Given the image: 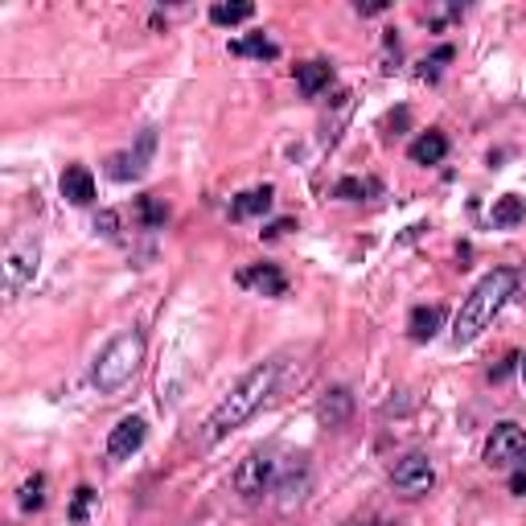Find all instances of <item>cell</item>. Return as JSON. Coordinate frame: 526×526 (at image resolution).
Wrapping results in <instances>:
<instances>
[{
    "instance_id": "obj_1",
    "label": "cell",
    "mask_w": 526,
    "mask_h": 526,
    "mask_svg": "<svg viewBox=\"0 0 526 526\" xmlns=\"http://www.w3.org/2000/svg\"><path fill=\"white\" fill-rule=\"evenodd\" d=\"M276 378H279V362H263V366L247 370V374L238 378L226 394H222L218 407L210 411L205 432H202V444H218V440H226L235 427H243L247 419L268 403V394L276 391Z\"/></svg>"
},
{
    "instance_id": "obj_2",
    "label": "cell",
    "mask_w": 526,
    "mask_h": 526,
    "mask_svg": "<svg viewBox=\"0 0 526 526\" xmlns=\"http://www.w3.org/2000/svg\"><path fill=\"white\" fill-rule=\"evenodd\" d=\"M518 288V271L514 268H493L489 276H481L473 284V292L465 296L457 312V325H452V345H468L493 325V317L501 312V304L514 296Z\"/></svg>"
},
{
    "instance_id": "obj_3",
    "label": "cell",
    "mask_w": 526,
    "mask_h": 526,
    "mask_svg": "<svg viewBox=\"0 0 526 526\" xmlns=\"http://www.w3.org/2000/svg\"><path fill=\"white\" fill-rule=\"evenodd\" d=\"M140 362H144V337L136 329H123L115 333L103 350L95 353V366H90V383L99 394H120L123 386L136 378Z\"/></svg>"
},
{
    "instance_id": "obj_4",
    "label": "cell",
    "mask_w": 526,
    "mask_h": 526,
    "mask_svg": "<svg viewBox=\"0 0 526 526\" xmlns=\"http://www.w3.org/2000/svg\"><path fill=\"white\" fill-rule=\"evenodd\" d=\"M279 468H284V457H279L276 448L247 452V457L238 460V468H235V493L243 501L271 498V489H276V481H279Z\"/></svg>"
},
{
    "instance_id": "obj_5",
    "label": "cell",
    "mask_w": 526,
    "mask_h": 526,
    "mask_svg": "<svg viewBox=\"0 0 526 526\" xmlns=\"http://www.w3.org/2000/svg\"><path fill=\"white\" fill-rule=\"evenodd\" d=\"M37 263H41V238H37V230H21V235L8 243V251H5V296H8V300H16V296L33 284V276H37Z\"/></svg>"
},
{
    "instance_id": "obj_6",
    "label": "cell",
    "mask_w": 526,
    "mask_h": 526,
    "mask_svg": "<svg viewBox=\"0 0 526 526\" xmlns=\"http://www.w3.org/2000/svg\"><path fill=\"white\" fill-rule=\"evenodd\" d=\"M391 485H394V493H403V498H424V493L436 485L432 460H427L424 452H407V457L391 468Z\"/></svg>"
},
{
    "instance_id": "obj_7",
    "label": "cell",
    "mask_w": 526,
    "mask_h": 526,
    "mask_svg": "<svg viewBox=\"0 0 526 526\" xmlns=\"http://www.w3.org/2000/svg\"><path fill=\"white\" fill-rule=\"evenodd\" d=\"M312 485V468L304 457H284V468H279V481L276 489H271V498H276L279 510H292L304 501V493H309Z\"/></svg>"
},
{
    "instance_id": "obj_8",
    "label": "cell",
    "mask_w": 526,
    "mask_h": 526,
    "mask_svg": "<svg viewBox=\"0 0 526 526\" xmlns=\"http://www.w3.org/2000/svg\"><path fill=\"white\" fill-rule=\"evenodd\" d=\"M153 148H156V132L148 128L132 153H115L111 161H107V177H115V181H136L140 173H144V164L153 161Z\"/></svg>"
},
{
    "instance_id": "obj_9",
    "label": "cell",
    "mask_w": 526,
    "mask_h": 526,
    "mask_svg": "<svg viewBox=\"0 0 526 526\" xmlns=\"http://www.w3.org/2000/svg\"><path fill=\"white\" fill-rule=\"evenodd\" d=\"M526 452V432L518 424H498L485 444V460L489 465H510V460H522Z\"/></svg>"
},
{
    "instance_id": "obj_10",
    "label": "cell",
    "mask_w": 526,
    "mask_h": 526,
    "mask_svg": "<svg viewBox=\"0 0 526 526\" xmlns=\"http://www.w3.org/2000/svg\"><path fill=\"white\" fill-rule=\"evenodd\" d=\"M144 436H148V424L140 416H123L120 424L107 432V457H115V460H123V457H132V452L144 444Z\"/></svg>"
},
{
    "instance_id": "obj_11",
    "label": "cell",
    "mask_w": 526,
    "mask_h": 526,
    "mask_svg": "<svg viewBox=\"0 0 526 526\" xmlns=\"http://www.w3.org/2000/svg\"><path fill=\"white\" fill-rule=\"evenodd\" d=\"M238 284L251 288L255 296H284L288 292V276L276 263H251V268L238 271Z\"/></svg>"
},
{
    "instance_id": "obj_12",
    "label": "cell",
    "mask_w": 526,
    "mask_h": 526,
    "mask_svg": "<svg viewBox=\"0 0 526 526\" xmlns=\"http://www.w3.org/2000/svg\"><path fill=\"white\" fill-rule=\"evenodd\" d=\"M58 189H62V197L70 205H90V202H95V177H90L87 164H66Z\"/></svg>"
},
{
    "instance_id": "obj_13",
    "label": "cell",
    "mask_w": 526,
    "mask_h": 526,
    "mask_svg": "<svg viewBox=\"0 0 526 526\" xmlns=\"http://www.w3.org/2000/svg\"><path fill=\"white\" fill-rule=\"evenodd\" d=\"M350 411H353V394L345 391V386H333V391H325V399L317 403V424L342 427L345 419H350Z\"/></svg>"
},
{
    "instance_id": "obj_14",
    "label": "cell",
    "mask_w": 526,
    "mask_h": 526,
    "mask_svg": "<svg viewBox=\"0 0 526 526\" xmlns=\"http://www.w3.org/2000/svg\"><path fill=\"white\" fill-rule=\"evenodd\" d=\"M407 156H411V164H440L444 156H448V136H444V132H436V128H427L424 136L411 140Z\"/></svg>"
},
{
    "instance_id": "obj_15",
    "label": "cell",
    "mask_w": 526,
    "mask_h": 526,
    "mask_svg": "<svg viewBox=\"0 0 526 526\" xmlns=\"http://www.w3.org/2000/svg\"><path fill=\"white\" fill-rule=\"evenodd\" d=\"M440 325H444V309H440V304H419V309H411L407 333H411V342H432V337L440 333Z\"/></svg>"
},
{
    "instance_id": "obj_16",
    "label": "cell",
    "mask_w": 526,
    "mask_h": 526,
    "mask_svg": "<svg viewBox=\"0 0 526 526\" xmlns=\"http://www.w3.org/2000/svg\"><path fill=\"white\" fill-rule=\"evenodd\" d=\"M333 82V66L329 62H304V66H296V87H300V95H321V90Z\"/></svg>"
},
{
    "instance_id": "obj_17",
    "label": "cell",
    "mask_w": 526,
    "mask_h": 526,
    "mask_svg": "<svg viewBox=\"0 0 526 526\" xmlns=\"http://www.w3.org/2000/svg\"><path fill=\"white\" fill-rule=\"evenodd\" d=\"M271 185H255L247 189V194H238L235 202H230V218H255V214H268L271 210Z\"/></svg>"
},
{
    "instance_id": "obj_18",
    "label": "cell",
    "mask_w": 526,
    "mask_h": 526,
    "mask_svg": "<svg viewBox=\"0 0 526 526\" xmlns=\"http://www.w3.org/2000/svg\"><path fill=\"white\" fill-rule=\"evenodd\" d=\"M526 218V202L518 194H506V197H498L493 202V210H489V222L498 230H510V226H518V222Z\"/></svg>"
},
{
    "instance_id": "obj_19",
    "label": "cell",
    "mask_w": 526,
    "mask_h": 526,
    "mask_svg": "<svg viewBox=\"0 0 526 526\" xmlns=\"http://www.w3.org/2000/svg\"><path fill=\"white\" fill-rule=\"evenodd\" d=\"M230 54H238V58H276L279 46L271 37H263V33H251V37L230 41Z\"/></svg>"
},
{
    "instance_id": "obj_20",
    "label": "cell",
    "mask_w": 526,
    "mask_h": 526,
    "mask_svg": "<svg viewBox=\"0 0 526 526\" xmlns=\"http://www.w3.org/2000/svg\"><path fill=\"white\" fill-rule=\"evenodd\" d=\"M255 16L251 0H238V5H210V21L214 25H243Z\"/></svg>"
},
{
    "instance_id": "obj_21",
    "label": "cell",
    "mask_w": 526,
    "mask_h": 526,
    "mask_svg": "<svg viewBox=\"0 0 526 526\" xmlns=\"http://www.w3.org/2000/svg\"><path fill=\"white\" fill-rule=\"evenodd\" d=\"M41 506H46V477L33 473L29 481L21 485V510H25V514H33V510H41Z\"/></svg>"
},
{
    "instance_id": "obj_22",
    "label": "cell",
    "mask_w": 526,
    "mask_h": 526,
    "mask_svg": "<svg viewBox=\"0 0 526 526\" xmlns=\"http://www.w3.org/2000/svg\"><path fill=\"white\" fill-rule=\"evenodd\" d=\"M136 218H140V226H144V230L164 226V205L156 202V197H140V202H136Z\"/></svg>"
},
{
    "instance_id": "obj_23",
    "label": "cell",
    "mask_w": 526,
    "mask_h": 526,
    "mask_svg": "<svg viewBox=\"0 0 526 526\" xmlns=\"http://www.w3.org/2000/svg\"><path fill=\"white\" fill-rule=\"evenodd\" d=\"M95 498H99V493L90 489V485H79V489H74V501H70V522H74V526L87 522V514H90V506H95Z\"/></svg>"
},
{
    "instance_id": "obj_24",
    "label": "cell",
    "mask_w": 526,
    "mask_h": 526,
    "mask_svg": "<svg viewBox=\"0 0 526 526\" xmlns=\"http://www.w3.org/2000/svg\"><path fill=\"white\" fill-rule=\"evenodd\" d=\"M333 194H337V197H345V202H358V197L366 194V185H362L358 177H342V181H337Z\"/></svg>"
},
{
    "instance_id": "obj_25",
    "label": "cell",
    "mask_w": 526,
    "mask_h": 526,
    "mask_svg": "<svg viewBox=\"0 0 526 526\" xmlns=\"http://www.w3.org/2000/svg\"><path fill=\"white\" fill-rule=\"evenodd\" d=\"M448 58H452V46H440V49H436V54L424 62V70H419V74H424V79H436V74H440V62H448Z\"/></svg>"
},
{
    "instance_id": "obj_26",
    "label": "cell",
    "mask_w": 526,
    "mask_h": 526,
    "mask_svg": "<svg viewBox=\"0 0 526 526\" xmlns=\"http://www.w3.org/2000/svg\"><path fill=\"white\" fill-rule=\"evenodd\" d=\"M292 226H296L292 218H279V222H271V226L263 230V238H279V235H284V230H292Z\"/></svg>"
},
{
    "instance_id": "obj_27",
    "label": "cell",
    "mask_w": 526,
    "mask_h": 526,
    "mask_svg": "<svg viewBox=\"0 0 526 526\" xmlns=\"http://www.w3.org/2000/svg\"><path fill=\"white\" fill-rule=\"evenodd\" d=\"M362 16H374V13H386V0H370V5H358Z\"/></svg>"
},
{
    "instance_id": "obj_28",
    "label": "cell",
    "mask_w": 526,
    "mask_h": 526,
    "mask_svg": "<svg viewBox=\"0 0 526 526\" xmlns=\"http://www.w3.org/2000/svg\"><path fill=\"white\" fill-rule=\"evenodd\" d=\"M510 489H514V493H526V473H514V477H510Z\"/></svg>"
},
{
    "instance_id": "obj_29",
    "label": "cell",
    "mask_w": 526,
    "mask_h": 526,
    "mask_svg": "<svg viewBox=\"0 0 526 526\" xmlns=\"http://www.w3.org/2000/svg\"><path fill=\"white\" fill-rule=\"evenodd\" d=\"M522 383H526V358H522Z\"/></svg>"
},
{
    "instance_id": "obj_30",
    "label": "cell",
    "mask_w": 526,
    "mask_h": 526,
    "mask_svg": "<svg viewBox=\"0 0 526 526\" xmlns=\"http://www.w3.org/2000/svg\"><path fill=\"white\" fill-rule=\"evenodd\" d=\"M522 465H526V452H522Z\"/></svg>"
}]
</instances>
